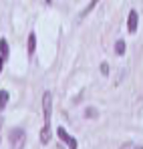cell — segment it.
<instances>
[{"mask_svg": "<svg viewBox=\"0 0 143 149\" xmlns=\"http://www.w3.org/2000/svg\"><path fill=\"white\" fill-rule=\"evenodd\" d=\"M8 139L12 141L14 149H20V147L24 145V139H26V135H24L22 129H12V131H10V135H8Z\"/></svg>", "mask_w": 143, "mask_h": 149, "instance_id": "6da1fadb", "label": "cell"}, {"mask_svg": "<svg viewBox=\"0 0 143 149\" xmlns=\"http://www.w3.org/2000/svg\"><path fill=\"white\" fill-rule=\"evenodd\" d=\"M2 63H4V58H2V56H0V71H2Z\"/></svg>", "mask_w": 143, "mask_h": 149, "instance_id": "4fadbf2b", "label": "cell"}, {"mask_svg": "<svg viewBox=\"0 0 143 149\" xmlns=\"http://www.w3.org/2000/svg\"><path fill=\"white\" fill-rule=\"evenodd\" d=\"M43 111H45V123L50 125V113H52V95L50 93H45L43 97Z\"/></svg>", "mask_w": 143, "mask_h": 149, "instance_id": "7a4b0ae2", "label": "cell"}, {"mask_svg": "<svg viewBox=\"0 0 143 149\" xmlns=\"http://www.w3.org/2000/svg\"><path fill=\"white\" fill-rule=\"evenodd\" d=\"M101 73H103V74H107V73H109V67H107V65H105V63H103V65H101Z\"/></svg>", "mask_w": 143, "mask_h": 149, "instance_id": "7c38bea8", "label": "cell"}, {"mask_svg": "<svg viewBox=\"0 0 143 149\" xmlns=\"http://www.w3.org/2000/svg\"><path fill=\"white\" fill-rule=\"evenodd\" d=\"M34 49H36V34H34V32H30V34H28V52L32 54Z\"/></svg>", "mask_w": 143, "mask_h": 149, "instance_id": "8992f818", "label": "cell"}, {"mask_svg": "<svg viewBox=\"0 0 143 149\" xmlns=\"http://www.w3.org/2000/svg\"><path fill=\"white\" fill-rule=\"evenodd\" d=\"M6 103H8V91H0V111L6 107Z\"/></svg>", "mask_w": 143, "mask_h": 149, "instance_id": "52a82bcc", "label": "cell"}, {"mask_svg": "<svg viewBox=\"0 0 143 149\" xmlns=\"http://www.w3.org/2000/svg\"><path fill=\"white\" fill-rule=\"evenodd\" d=\"M115 52H117V54H123V52H125V42H123V40H117V42H115Z\"/></svg>", "mask_w": 143, "mask_h": 149, "instance_id": "9c48e42d", "label": "cell"}, {"mask_svg": "<svg viewBox=\"0 0 143 149\" xmlns=\"http://www.w3.org/2000/svg\"><path fill=\"white\" fill-rule=\"evenodd\" d=\"M121 149H143L141 145H135V143H125V145H121Z\"/></svg>", "mask_w": 143, "mask_h": 149, "instance_id": "8fae6325", "label": "cell"}, {"mask_svg": "<svg viewBox=\"0 0 143 149\" xmlns=\"http://www.w3.org/2000/svg\"><path fill=\"white\" fill-rule=\"evenodd\" d=\"M48 141H50V125L45 123V127L40 129V143H43V145H47Z\"/></svg>", "mask_w": 143, "mask_h": 149, "instance_id": "5b68a950", "label": "cell"}, {"mask_svg": "<svg viewBox=\"0 0 143 149\" xmlns=\"http://www.w3.org/2000/svg\"><path fill=\"white\" fill-rule=\"evenodd\" d=\"M0 52H2V58H6V56H8V42H6L4 38L0 40Z\"/></svg>", "mask_w": 143, "mask_h": 149, "instance_id": "ba28073f", "label": "cell"}, {"mask_svg": "<svg viewBox=\"0 0 143 149\" xmlns=\"http://www.w3.org/2000/svg\"><path fill=\"white\" fill-rule=\"evenodd\" d=\"M137 24H139V16H137L135 10H131V12H129V22H127L129 32H135V30H137Z\"/></svg>", "mask_w": 143, "mask_h": 149, "instance_id": "277c9868", "label": "cell"}, {"mask_svg": "<svg viewBox=\"0 0 143 149\" xmlns=\"http://www.w3.org/2000/svg\"><path fill=\"white\" fill-rule=\"evenodd\" d=\"M57 135H59V137L67 143V147H69V149H77V139H75V137H71V135H69L63 127H57Z\"/></svg>", "mask_w": 143, "mask_h": 149, "instance_id": "3957f363", "label": "cell"}, {"mask_svg": "<svg viewBox=\"0 0 143 149\" xmlns=\"http://www.w3.org/2000/svg\"><path fill=\"white\" fill-rule=\"evenodd\" d=\"M97 2H99V0H91V4H89V6L85 8V12H83V16H87V14H89V12H91V10L95 8V6H97Z\"/></svg>", "mask_w": 143, "mask_h": 149, "instance_id": "30bf717a", "label": "cell"}]
</instances>
